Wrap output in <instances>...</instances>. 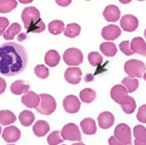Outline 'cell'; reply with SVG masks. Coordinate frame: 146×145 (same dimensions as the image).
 I'll return each instance as SVG.
<instances>
[{
  "label": "cell",
  "instance_id": "1",
  "mask_svg": "<svg viewBox=\"0 0 146 145\" xmlns=\"http://www.w3.org/2000/svg\"><path fill=\"white\" fill-rule=\"evenodd\" d=\"M27 54L25 48L13 42L0 46V74L5 76H15L26 68Z\"/></svg>",
  "mask_w": 146,
  "mask_h": 145
},
{
  "label": "cell",
  "instance_id": "2",
  "mask_svg": "<svg viewBox=\"0 0 146 145\" xmlns=\"http://www.w3.org/2000/svg\"><path fill=\"white\" fill-rule=\"evenodd\" d=\"M39 97L40 103L39 106L35 108L36 111L42 115H52L56 109V101L55 98L48 94H41Z\"/></svg>",
  "mask_w": 146,
  "mask_h": 145
},
{
  "label": "cell",
  "instance_id": "3",
  "mask_svg": "<svg viewBox=\"0 0 146 145\" xmlns=\"http://www.w3.org/2000/svg\"><path fill=\"white\" fill-rule=\"evenodd\" d=\"M145 70V64L140 60H130L125 64V73L131 78H141Z\"/></svg>",
  "mask_w": 146,
  "mask_h": 145
},
{
  "label": "cell",
  "instance_id": "4",
  "mask_svg": "<svg viewBox=\"0 0 146 145\" xmlns=\"http://www.w3.org/2000/svg\"><path fill=\"white\" fill-rule=\"evenodd\" d=\"M21 18L26 30H28L31 26L35 25L41 20L40 12L35 7H28L24 8L22 12Z\"/></svg>",
  "mask_w": 146,
  "mask_h": 145
},
{
  "label": "cell",
  "instance_id": "5",
  "mask_svg": "<svg viewBox=\"0 0 146 145\" xmlns=\"http://www.w3.org/2000/svg\"><path fill=\"white\" fill-rule=\"evenodd\" d=\"M63 60L67 65L76 67V66H79L80 64L83 63L84 56L80 50L75 47H72V48L67 49L64 51V56H63Z\"/></svg>",
  "mask_w": 146,
  "mask_h": 145
},
{
  "label": "cell",
  "instance_id": "6",
  "mask_svg": "<svg viewBox=\"0 0 146 145\" xmlns=\"http://www.w3.org/2000/svg\"><path fill=\"white\" fill-rule=\"evenodd\" d=\"M61 136L65 140L80 141L81 140V132L76 124L69 123L64 126L61 131Z\"/></svg>",
  "mask_w": 146,
  "mask_h": 145
},
{
  "label": "cell",
  "instance_id": "7",
  "mask_svg": "<svg viewBox=\"0 0 146 145\" xmlns=\"http://www.w3.org/2000/svg\"><path fill=\"white\" fill-rule=\"evenodd\" d=\"M114 135H115L114 136L116 137L118 140H120L125 145L132 144L131 129L127 124H118L114 130Z\"/></svg>",
  "mask_w": 146,
  "mask_h": 145
},
{
  "label": "cell",
  "instance_id": "8",
  "mask_svg": "<svg viewBox=\"0 0 146 145\" xmlns=\"http://www.w3.org/2000/svg\"><path fill=\"white\" fill-rule=\"evenodd\" d=\"M111 97L112 99L117 103L118 104H124L129 100V95H128V91L123 85L117 84L112 87L111 89Z\"/></svg>",
  "mask_w": 146,
  "mask_h": 145
},
{
  "label": "cell",
  "instance_id": "9",
  "mask_svg": "<svg viewBox=\"0 0 146 145\" xmlns=\"http://www.w3.org/2000/svg\"><path fill=\"white\" fill-rule=\"evenodd\" d=\"M63 105L66 112H68L69 114H75V113H77L79 110L80 109L81 103L76 95H69L68 96H66L64 99Z\"/></svg>",
  "mask_w": 146,
  "mask_h": 145
},
{
  "label": "cell",
  "instance_id": "10",
  "mask_svg": "<svg viewBox=\"0 0 146 145\" xmlns=\"http://www.w3.org/2000/svg\"><path fill=\"white\" fill-rule=\"evenodd\" d=\"M2 136L4 141H6L8 144L15 143L20 139L21 132L17 127L11 125V126H8L4 128V130L3 131Z\"/></svg>",
  "mask_w": 146,
  "mask_h": 145
},
{
  "label": "cell",
  "instance_id": "11",
  "mask_svg": "<svg viewBox=\"0 0 146 145\" xmlns=\"http://www.w3.org/2000/svg\"><path fill=\"white\" fill-rule=\"evenodd\" d=\"M120 26L127 32H133L138 27L139 22L137 18L133 15H125L121 18L120 22Z\"/></svg>",
  "mask_w": 146,
  "mask_h": 145
},
{
  "label": "cell",
  "instance_id": "12",
  "mask_svg": "<svg viewBox=\"0 0 146 145\" xmlns=\"http://www.w3.org/2000/svg\"><path fill=\"white\" fill-rule=\"evenodd\" d=\"M120 34H121L120 28L118 26L114 24H110L104 26L101 31L102 37L107 41H113L118 38Z\"/></svg>",
  "mask_w": 146,
  "mask_h": 145
},
{
  "label": "cell",
  "instance_id": "13",
  "mask_svg": "<svg viewBox=\"0 0 146 145\" xmlns=\"http://www.w3.org/2000/svg\"><path fill=\"white\" fill-rule=\"evenodd\" d=\"M81 76L82 72L79 68H68L64 72L66 81L73 85H76L80 82Z\"/></svg>",
  "mask_w": 146,
  "mask_h": 145
},
{
  "label": "cell",
  "instance_id": "14",
  "mask_svg": "<svg viewBox=\"0 0 146 145\" xmlns=\"http://www.w3.org/2000/svg\"><path fill=\"white\" fill-rule=\"evenodd\" d=\"M21 102L29 108H36L40 103V97L35 92L30 91L23 95L21 98Z\"/></svg>",
  "mask_w": 146,
  "mask_h": 145
},
{
  "label": "cell",
  "instance_id": "15",
  "mask_svg": "<svg viewBox=\"0 0 146 145\" xmlns=\"http://www.w3.org/2000/svg\"><path fill=\"white\" fill-rule=\"evenodd\" d=\"M104 18L108 22L115 23L119 20L120 17V11L115 5H108L105 7L103 12Z\"/></svg>",
  "mask_w": 146,
  "mask_h": 145
},
{
  "label": "cell",
  "instance_id": "16",
  "mask_svg": "<svg viewBox=\"0 0 146 145\" xmlns=\"http://www.w3.org/2000/svg\"><path fill=\"white\" fill-rule=\"evenodd\" d=\"M97 120H98V124H99L100 128L102 129H108L114 124L115 118H114V115H112L111 112L103 111L98 115Z\"/></svg>",
  "mask_w": 146,
  "mask_h": 145
},
{
  "label": "cell",
  "instance_id": "17",
  "mask_svg": "<svg viewBox=\"0 0 146 145\" xmlns=\"http://www.w3.org/2000/svg\"><path fill=\"white\" fill-rule=\"evenodd\" d=\"M130 47L133 53L146 56V43L141 37H136L133 38L130 43Z\"/></svg>",
  "mask_w": 146,
  "mask_h": 145
},
{
  "label": "cell",
  "instance_id": "18",
  "mask_svg": "<svg viewBox=\"0 0 146 145\" xmlns=\"http://www.w3.org/2000/svg\"><path fill=\"white\" fill-rule=\"evenodd\" d=\"M80 128L83 132L88 136L94 135L97 131L96 124L93 119L92 118H85L80 122Z\"/></svg>",
  "mask_w": 146,
  "mask_h": 145
},
{
  "label": "cell",
  "instance_id": "19",
  "mask_svg": "<svg viewBox=\"0 0 146 145\" xmlns=\"http://www.w3.org/2000/svg\"><path fill=\"white\" fill-rule=\"evenodd\" d=\"M30 85L24 80H17L15 81L11 86V91L14 95H20L22 94H26L29 91Z\"/></svg>",
  "mask_w": 146,
  "mask_h": 145
},
{
  "label": "cell",
  "instance_id": "20",
  "mask_svg": "<svg viewBox=\"0 0 146 145\" xmlns=\"http://www.w3.org/2000/svg\"><path fill=\"white\" fill-rule=\"evenodd\" d=\"M33 132L37 137H43L50 131V126L44 120H38L33 126Z\"/></svg>",
  "mask_w": 146,
  "mask_h": 145
},
{
  "label": "cell",
  "instance_id": "21",
  "mask_svg": "<svg viewBox=\"0 0 146 145\" xmlns=\"http://www.w3.org/2000/svg\"><path fill=\"white\" fill-rule=\"evenodd\" d=\"M60 61V56L56 50H50L44 56V62L48 67H56Z\"/></svg>",
  "mask_w": 146,
  "mask_h": 145
},
{
  "label": "cell",
  "instance_id": "22",
  "mask_svg": "<svg viewBox=\"0 0 146 145\" xmlns=\"http://www.w3.org/2000/svg\"><path fill=\"white\" fill-rule=\"evenodd\" d=\"M16 121V116L11 111L3 110L0 111V124L7 126L14 124Z\"/></svg>",
  "mask_w": 146,
  "mask_h": 145
},
{
  "label": "cell",
  "instance_id": "23",
  "mask_svg": "<svg viewBox=\"0 0 146 145\" xmlns=\"http://www.w3.org/2000/svg\"><path fill=\"white\" fill-rule=\"evenodd\" d=\"M21 26L17 23H14L9 26L7 30H5L4 33L3 34V38L6 40H12L15 38V35H17L21 31Z\"/></svg>",
  "mask_w": 146,
  "mask_h": 145
},
{
  "label": "cell",
  "instance_id": "24",
  "mask_svg": "<svg viewBox=\"0 0 146 145\" xmlns=\"http://www.w3.org/2000/svg\"><path fill=\"white\" fill-rule=\"evenodd\" d=\"M100 50L104 55L108 57H113L117 53V47L116 44L111 42H105L100 44Z\"/></svg>",
  "mask_w": 146,
  "mask_h": 145
},
{
  "label": "cell",
  "instance_id": "25",
  "mask_svg": "<svg viewBox=\"0 0 146 145\" xmlns=\"http://www.w3.org/2000/svg\"><path fill=\"white\" fill-rule=\"evenodd\" d=\"M35 115L33 112L28 110L23 111L19 115V120L23 126L24 127H29L34 123L35 121Z\"/></svg>",
  "mask_w": 146,
  "mask_h": 145
},
{
  "label": "cell",
  "instance_id": "26",
  "mask_svg": "<svg viewBox=\"0 0 146 145\" xmlns=\"http://www.w3.org/2000/svg\"><path fill=\"white\" fill-rule=\"evenodd\" d=\"M81 27L77 23H70L66 26L64 30V34L68 38H76L80 34Z\"/></svg>",
  "mask_w": 146,
  "mask_h": 145
},
{
  "label": "cell",
  "instance_id": "27",
  "mask_svg": "<svg viewBox=\"0 0 146 145\" xmlns=\"http://www.w3.org/2000/svg\"><path fill=\"white\" fill-rule=\"evenodd\" d=\"M47 29L51 34L57 35L64 30V23L61 20H53L48 24Z\"/></svg>",
  "mask_w": 146,
  "mask_h": 145
},
{
  "label": "cell",
  "instance_id": "28",
  "mask_svg": "<svg viewBox=\"0 0 146 145\" xmlns=\"http://www.w3.org/2000/svg\"><path fill=\"white\" fill-rule=\"evenodd\" d=\"M16 0H0V13L7 14L17 7Z\"/></svg>",
  "mask_w": 146,
  "mask_h": 145
},
{
  "label": "cell",
  "instance_id": "29",
  "mask_svg": "<svg viewBox=\"0 0 146 145\" xmlns=\"http://www.w3.org/2000/svg\"><path fill=\"white\" fill-rule=\"evenodd\" d=\"M96 96V91L92 88H85L80 92V99H81V101L86 103H90L94 101Z\"/></svg>",
  "mask_w": 146,
  "mask_h": 145
},
{
  "label": "cell",
  "instance_id": "30",
  "mask_svg": "<svg viewBox=\"0 0 146 145\" xmlns=\"http://www.w3.org/2000/svg\"><path fill=\"white\" fill-rule=\"evenodd\" d=\"M122 84L127 89L128 92L132 93L137 89L138 86H139V81H138V79H134V78L125 77L122 80Z\"/></svg>",
  "mask_w": 146,
  "mask_h": 145
},
{
  "label": "cell",
  "instance_id": "31",
  "mask_svg": "<svg viewBox=\"0 0 146 145\" xmlns=\"http://www.w3.org/2000/svg\"><path fill=\"white\" fill-rule=\"evenodd\" d=\"M135 140L141 142H146V128L142 125H137L133 128Z\"/></svg>",
  "mask_w": 146,
  "mask_h": 145
},
{
  "label": "cell",
  "instance_id": "32",
  "mask_svg": "<svg viewBox=\"0 0 146 145\" xmlns=\"http://www.w3.org/2000/svg\"><path fill=\"white\" fill-rule=\"evenodd\" d=\"M64 139L61 136V133L59 131L52 132L47 136V143L49 145H58L64 142Z\"/></svg>",
  "mask_w": 146,
  "mask_h": 145
},
{
  "label": "cell",
  "instance_id": "33",
  "mask_svg": "<svg viewBox=\"0 0 146 145\" xmlns=\"http://www.w3.org/2000/svg\"><path fill=\"white\" fill-rule=\"evenodd\" d=\"M88 58L89 64L92 67H97L103 63V57L96 51L90 52L88 56Z\"/></svg>",
  "mask_w": 146,
  "mask_h": 145
},
{
  "label": "cell",
  "instance_id": "34",
  "mask_svg": "<svg viewBox=\"0 0 146 145\" xmlns=\"http://www.w3.org/2000/svg\"><path fill=\"white\" fill-rule=\"evenodd\" d=\"M121 107H122L123 111H125L126 114H133V112L135 111L136 107H137V103H136L133 97L129 96V100L125 103L122 104Z\"/></svg>",
  "mask_w": 146,
  "mask_h": 145
},
{
  "label": "cell",
  "instance_id": "35",
  "mask_svg": "<svg viewBox=\"0 0 146 145\" xmlns=\"http://www.w3.org/2000/svg\"><path fill=\"white\" fill-rule=\"evenodd\" d=\"M35 74L41 79H44L49 76V70L43 64H39L35 68Z\"/></svg>",
  "mask_w": 146,
  "mask_h": 145
},
{
  "label": "cell",
  "instance_id": "36",
  "mask_svg": "<svg viewBox=\"0 0 146 145\" xmlns=\"http://www.w3.org/2000/svg\"><path fill=\"white\" fill-rule=\"evenodd\" d=\"M46 28V26L44 24L42 20L39 21L37 23H35V25L31 26L28 30H27V33H40V32H43V30H45Z\"/></svg>",
  "mask_w": 146,
  "mask_h": 145
},
{
  "label": "cell",
  "instance_id": "37",
  "mask_svg": "<svg viewBox=\"0 0 146 145\" xmlns=\"http://www.w3.org/2000/svg\"><path fill=\"white\" fill-rule=\"evenodd\" d=\"M119 47H120V51H122L126 56H132V55H133V52L131 50L129 41H127V40L126 41H123L122 43H120Z\"/></svg>",
  "mask_w": 146,
  "mask_h": 145
},
{
  "label": "cell",
  "instance_id": "38",
  "mask_svg": "<svg viewBox=\"0 0 146 145\" xmlns=\"http://www.w3.org/2000/svg\"><path fill=\"white\" fill-rule=\"evenodd\" d=\"M138 121L142 124H146V104H144L140 107L137 115Z\"/></svg>",
  "mask_w": 146,
  "mask_h": 145
},
{
  "label": "cell",
  "instance_id": "39",
  "mask_svg": "<svg viewBox=\"0 0 146 145\" xmlns=\"http://www.w3.org/2000/svg\"><path fill=\"white\" fill-rule=\"evenodd\" d=\"M9 25V20L5 17H0V30H1V34L0 35L4 33L5 30L7 28Z\"/></svg>",
  "mask_w": 146,
  "mask_h": 145
},
{
  "label": "cell",
  "instance_id": "40",
  "mask_svg": "<svg viewBox=\"0 0 146 145\" xmlns=\"http://www.w3.org/2000/svg\"><path fill=\"white\" fill-rule=\"evenodd\" d=\"M72 0H56V3L60 7H63L69 6L72 3Z\"/></svg>",
  "mask_w": 146,
  "mask_h": 145
},
{
  "label": "cell",
  "instance_id": "41",
  "mask_svg": "<svg viewBox=\"0 0 146 145\" xmlns=\"http://www.w3.org/2000/svg\"><path fill=\"white\" fill-rule=\"evenodd\" d=\"M108 144L109 145H125L120 140H118L115 136H111L108 139Z\"/></svg>",
  "mask_w": 146,
  "mask_h": 145
},
{
  "label": "cell",
  "instance_id": "42",
  "mask_svg": "<svg viewBox=\"0 0 146 145\" xmlns=\"http://www.w3.org/2000/svg\"><path fill=\"white\" fill-rule=\"evenodd\" d=\"M7 88V82L2 77H0V95L3 94Z\"/></svg>",
  "mask_w": 146,
  "mask_h": 145
},
{
  "label": "cell",
  "instance_id": "43",
  "mask_svg": "<svg viewBox=\"0 0 146 145\" xmlns=\"http://www.w3.org/2000/svg\"><path fill=\"white\" fill-rule=\"evenodd\" d=\"M18 1L23 4H27V3H31L33 2V0H18Z\"/></svg>",
  "mask_w": 146,
  "mask_h": 145
},
{
  "label": "cell",
  "instance_id": "44",
  "mask_svg": "<svg viewBox=\"0 0 146 145\" xmlns=\"http://www.w3.org/2000/svg\"><path fill=\"white\" fill-rule=\"evenodd\" d=\"M134 145H146V142H141L137 140H134Z\"/></svg>",
  "mask_w": 146,
  "mask_h": 145
},
{
  "label": "cell",
  "instance_id": "45",
  "mask_svg": "<svg viewBox=\"0 0 146 145\" xmlns=\"http://www.w3.org/2000/svg\"><path fill=\"white\" fill-rule=\"evenodd\" d=\"M119 1H120V3H123V4H128L132 0H119Z\"/></svg>",
  "mask_w": 146,
  "mask_h": 145
},
{
  "label": "cell",
  "instance_id": "46",
  "mask_svg": "<svg viewBox=\"0 0 146 145\" xmlns=\"http://www.w3.org/2000/svg\"><path fill=\"white\" fill-rule=\"evenodd\" d=\"M72 145H85L84 143L82 142H78V143H76V144H72Z\"/></svg>",
  "mask_w": 146,
  "mask_h": 145
},
{
  "label": "cell",
  "instance_id": "47",
  "mask_svg": "<svg viewBox=\"0 0 146 145\" xmlns=\"http://www.w3.org/2000/svg\"><path fill=\"white\" fill-rule=\"evenodd\" d=\"M143 77H144V79H145V80L146 81V72L144 74V76H143Z\"/></svg>",
  "mask_w": 146,
  "mask_h": 145
},
{
  "label": "cell",
  "instance_id": "48",
  "mask_svg": "<svg viewBox=\"0 0 146 145\" xmlns=\"http://www.w3.org/2000/svg\"><path fill=\"white\" fill-rule=\"evenodd\" d=\"M1 133H2V128H1V125H0V135H1Z\"/></svg>",
  "mask_w": 146,
  "mask_h": 145
},
{
  "label": "cell",
  "instance_id": "49",
  "mask_svg": "<svg viewBox=\"0 0 146 145\" xmlns=\"http://www.w3.org/2000/svg\"><path fill=\"white\" fill-rule=\"evenodd\" d=\"M145 38H146V29H145Z\"/></svg>",
  "mask_w": 146,
  "mask_h": 145
},
{
  "label": "cell",
  "instance_id": "50",
  "mask_svg": "<svg viewBox=\"0 0 146 145\" xmlns=\"http://www.w3.org/2000/svg\"><path fill=\"white\" fill-rule=\"evenodd\" d=\"M137 1H145V0H137Z\"/></svg>",
  "mask_w": 146,
  "mask_h": 145
},
{
  "label": "cell",
  "instance_id": "51",
  "mask_svg": "<svg viewBox=\"0 0 146 145\" xmlns=\"http://www.w3.org/2000/svg\"><path fill=\"white\" fill-rule=\"evenodd\" d=\"M7 145H15V144H7Z\"/></svg>",
  "mask_w": 146,
  "mask_h": 145
},
{
  "label": "cell",
  "instance_id": "52",
  "mask_svg": "<svg viewBox=\"0 0 146 145\" xmlns=\"http://www.w3.org/2000/svg\"><path fill=\"white\" fill-rule=\"evenodd\" d=\"M86 1H90V0H86Z\"/></svg>",
  "mask_w": 146,
  "mask_h": 145
},
{
  "label": "cell",
  "instance_id": "53",
  "mask_svg": "<svg viewBox=\"0 0 146 145\" xmlns=\"http://www.w3.org/2000/svg\"><path fill=\"white\" fill-rule=\"evenodd\" d=\"M0 34H1V30H0Z\"/></svg>",
  "mask_w": 146,
  "mask_h": 145
},
{
  "label": "cell",
  "instance_id": "54",
  "mask_svg": "<svg viewBox=\"0 0 146 145\" xmlns=\"http://www.w3.org/2000/svg\"><path fill=\"white\" fill-rule=\"evenodd\" d=\"M62 145H65V144H62Z\"/></svg>",
  "mask_w": 146,
  "mask_h": 145
}]
</instances>
